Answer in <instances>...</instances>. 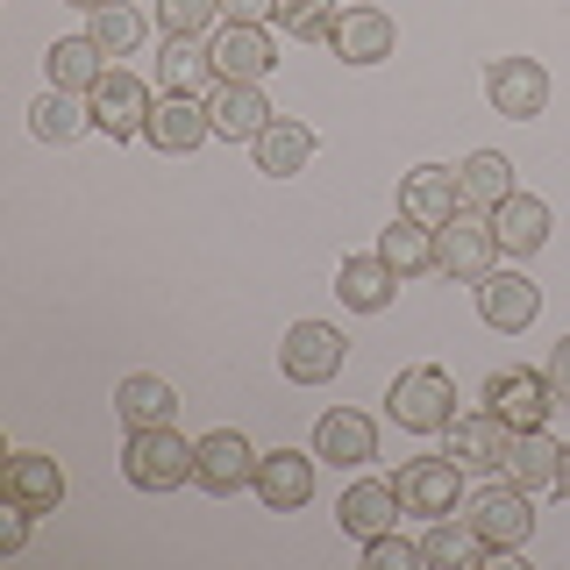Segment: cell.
I'll return each instance as SVG.
<instances>
[{
    "mask_svg": "<svg viewBox=\"0 0 570 570\" xmlns=\"http://www.w3.org/2000/svg\"><path fill=\"white\" fill-rule=\"evenodd\" d=\"M485 406L513 428V435H521V428H542L549 421L557 392H549L542 371H521V364H513V371H492V379H485Z\"/></svg>",
    "mask_w": 570,
    "mask_h": 570,
    "instance_id": "obj_10",
    "label": "cell"
},
{
    "mask_svg": "<svg viewBox=\"0 0 570 570\" xmlns=\"http://www.w3.org/2000/svg\"><path fill=\"white\" fill-rule=\"evenodd\" d=\"M86 36H94L107 58H129V50L142 43V14L129 8V0H115V8H94V14H86Z\"/></svg>",
    "mask_w": 570,
    "mask_h": 570,
    "instance_id": "obj_33",
    "label": "cell"
},
{
    "mask_svg": "<svg viewBox=\"0 0 570 570\" xmlns=\"http://www.w3.org/2000/svg\"><path fill=\"white\" fill-rule=\"evenodd\" d=\"M414 563H428V557H421V542H400V528L364 542V570H414Z\"/></svg>",
    "mask_w": 570,
    "mask_h": 570,
    "instance_id": "obj_36",
    "label": "cell"
},
{
    "mask_svg": "<svg viewBox=\"0 0 570 570\" xmlns=\"http://www.w3.org/2000/svg\"><path fill=\"white\" fill-rule=\"evenodd\" d=\"M463 521L492 542V557H513V549L534 534V492H521L513 478H507V485H485V492L471 499V513H463Z\"/></svg>",
    "mask_w": 570,
    "mask_h": 570,
    "instance_id": "obj_5",
    "label": "cell"
},
{
    "mask_svg": "<svg viewBox=\"0 0 570 570\" xmlns=\"http://www.w3.org/2000/svg\"><path fill=\"white\" fill-rule=\"evenodd\" d=\"M157 22L165 36H207L222 22V0H157Z\"/></svg>",
    "mask_w": 570,
    "mask_h": 570,
    "instance_id": "obj_35",
    "label": "cell"
},
{
    "mask_svg": "<svg viewBox=\"0 0 570 570\" xmlns=\"http://www.w3.org/2000/svg\"><path fill=\"white\" fill-rule=\"evenodd\" d=\"M499 264V236H492V214L463 207L456 222L435 228V272H450L456 285H478Z\"/></svg>",
    "mask_w": 570,
    "mask_h": 570,
    "instance_id": "obj_3",
    "label": "cell"
},
{
    "mask_svg": "<svg viewBox=\"0 0 570 570\" xmlns=\"http://www.w3.org/2000/svg\"><path fill=\"white\" fill-rule=\"evenodd\" d=\"M157 79H165V94L207 100L214 86H222V71H214V50L200 43V36H165V50H157Z\"/></svg>",
    "mask_w": 570,
    "mask_h": 570,
    "instance_id": "obj_20",
    "label": "cell"
},
{
    "mask_svg": "<svg viewBox=\"0 0 570 570\" xmlns=\"http://www.w3.org/2000/svg\"><path fill=\"white\" fill-rule=\"evenodd\" d=\"M400 214H414L421 228H442L463 214V186H456V165H414L400 178Z\"/></svg>",
    "mask_w": 570,
    "mask_h": 570,
    "instance_id": "obj_17",
    "label": "cell"
},
{
    "mask_svg": "<svg viewBox=\"0 0 570 570\" xmlns=\"http://www.w3.org/2000/svg\"><path fill=\"white\" fill-rule=\"evenodd\" d=\"M207 115H214V136H222V142H257V136L278 121V107L264 100V86L222 79V86L207 94Z\"/></svg>",
    "mask_w": 570,
    "mask_h": 570,
    "instance_id": "obj_11",
    "label": "cell"
},
{
    "mask_svg": "<svg viewBox=\"0 0 570 570\" xmlns=\"http://www.w3.org/2000/svg\"><path fill=\"white\" fill-rule=\"evenodd\" d=\"M222 22H249V29H272V22H278V0H222Z\"/></svg>",
    "mask_w": 570,
    "mask_h": 570,
    "instance_id": "obj_37",
    "label": "cell"
},
{
    "mask_svg": "<svg viewBox=\"0 0 570 570\" xmlns=\"http://www.w3.org/2000/svg\"><path fill=\"white\" fill-rule=\"evenodd\" d=\"M507 478L521 492H557V478H563V442H549L542 428H521L513 435V450H507Z\"/></svg>",
    "mask_w": 570,
    "mask_h": 570,
    "instance_id": "obj_24",
    "label": "cell"
},
{
    "mask_svg": "<svg viewBox=\"0 0 570 570\" xmlns=\"http://www.w3.org/2000/svg\"><path fill=\"white\" fill-rule=\"evenodd\" d=\"M485 94H492V107H499L507 121H534V115L549 107V71L534 65V58H492Z\"/></svg>",
    "mask_w": 570,
    "mask_h": 570,
    "instance_id": "obj_14",
    "label": "cell"
},
{
    "mask_svg": "<svg viewBox=\"0 0 570 570\" xmlns=\"http://www.w3.org/2000/svg\"><path fill=\"white\" fill-rule=\"evenodd\" d=\"M421 557L435 563V570H485V563H492V542H485L471 521H450V513H442V521L428 528Z\"/></svg>",
    "mask_w": 570,
    "mask_h": 570,
    "instance_id": "obj_28",
    "label": "cell"
},
{
    "mask_svg": "<svg viewBox=\"0 0 570 570\" xmlns=\"http://www.w3.org/2000/svg\"><path fill=\"white\" fill-rule=\"evenodd\" d=\"M257 450L236 435V428H214V435L193 442V485L214 492V499H236L243 485H257Z\"/></svg>",
    "mask_w": 570,
    "mask_h": 570,
    "instance_id": "obj_4",
    "label": "cell"
},
{
    "mask_svg": "<svg viewBox=\"0 0 570 570\" xmlns=\"http://www.w3.org/2000/svg\"><path fill=\"white\" fill-rule=\"evenodd\" d=\"M379 257H385L400 278H428V272H435V228H421L414 214H400V222L379 236Z\"/></svg>",
    "mask_w": 570,
    "mask_h": 570,
    "instance_id": "obj_31",
    "label": "cell"
},
{
    "mask_svg": "<svg viewBox=\"0 0 570 570\" xmlns=\"http://www.w3.org/2000/svg\"><path fill=\"white\" fill-rule=\"evenodd\" d=\"M249 150H257V171L264 178H293V171H307V157H314V129H307V121H293V115H278L272 129L249 142Z\"/></svg>",
    "mask_w": 570,
    "mask_h": 570,
    "instance_id": "obj_26",
    "label": "cell"
},
{
    "mask_svg": "<svg viewBox=\"0 0 570 570\" xmlns=\"http://www.w3.org/2000/svg\"><path fill=\"white\" fill-rule=\"evenodd\" d=\"M86 100H94V129H100V136H115V142L142 136V121H150V107H157V100H150V86H142L136 71H121V65H107V71H100V86H94Z\"/></svg>",
    "mask_w": 570,
    "mask_h": 570,
    "instance_id": "obj_7",
    "label": "cell"
},
{
    "mask_svg": "<svg viewBox=\"0 0 570 570\" xmlns=\"http://www.w3.org/2000/svg\"><path fill=\"white\" fill-rule=\"evenodd\" d=\"M557 492L570 499V442H563V478H557Z\"/></svg>",
    "mask_w": 570,
    "mask_h": 570,
    "instance_id": "obj_40",
    "label": "cell"
},
{
    "mask_svg": "<svg viewBox=\"0 0 570 570\" xmlns=\"http://www.w3.org/2000/svg\"><path fill=\"white\" fill-rule=\"evenodd\" d=\"M142 136H150L165 157H186V150H200V142L214 136V115H207V100L165 94V100L150 107V121H142Z\"/></svg>",
    "mask_w": 570,
    "mask_h": 570,
    "instance_id": "obj_18",
    "label": "cell"
},
{
    "mask_svg": "<svg viewBox=\"0 0 570 570\" xmlns=\"http://www.w3.org/2000/svg\"><path fill=\"white\" fill-rule=\"evenodd\" d=\"M385 414L406 428V435H442V428L456 421V385H450V371L442 364H414V371H400L385 392Z\"/></svg>",
    "mask_w": 570,
    "mask_h": 570,
    "instance_id": "obj_1",
    "label": "cell"
},
{
    "mask_svg": "<svg viewBox=\"0 0 570 570\" xmlns=\"http://www.w3.org/2000/svg\"><path fill=\"white\" fill-rule=\"evenodd\" d=\"M121 478H129L136 492H178V485H193V442L178 435V428H129Z\"/></svg>",
    "mask_w": 570,
    "mask_h": 570,
    "instance_id": "obj_2",
    "label": "cell"
},
{
    "mask_svg": "<svg viewBox=\"0 0 570 570\" xmlns=\"http://www.w3.org/2000/svg\"><path fill=\"white\" fill-rule=\"evenodd\" d=\"M335 14H343V0H278V22H285V36H299V43H328Z\"/></svg>",
    "mask_w": 570,
    "mask_h": 570,
    "instance_id": "obj_34",
    "label": "cell"
},
{
    "mask_svg": "<svg viewBox=\"0 0 570 570\" xmlns=\"http://www.w3.org/2000/svg\"><path fill=\"white\" fill-rule=\"evenodd\" d=\"M442 450H450L463 471H507V450H513V428L492 414V406H478V414H456L442 428Z\"/></svg>",
    "mask_w": 570,
    "mask_h": 570,
    "instance_id": "obj_9",
    "label": "cell"
},
{
    "mask_svg": "<svg viewBox=\"0 0 570 570\" xmlns=\"http://www.w3.org/2000/svg\"><path fill=\"white\" fill-rule=\"evenodd\" d=\"M343 356H350L343 328H328V321H293L285 343H278V371L293 385H328L335 371H343Z\"/></svg>",
    "mask_w": 570,
    "mask_h": 570,
    "instance_id": "obj_6",
    "label": "cell"
},
{
    "mask_svg": "<svg viewBox=\"0 0 570 570\" xmlns=\"http://www.w3.org/2000/svg\"><path fill=\"white\" fill-rule=\"evenodd\" d=\"M115 414L129 421V428H171L178 392H171L165 379H150V371H136V379H121V385H115Z\"/></svg>",
    "mask_w": 570,
    "mask_h": 570,
    "instance_id": "obj_29",
    "label": "cell"
},
{
    "mask_svg": "<svg viewBox=\"0 0 570 570\" xmlns=\"http://www.w3.org/2000/svg\"><path fill=\"white\" fill-rule=\"evenodd\" d=\"M314 456L335 463V471L371 463V456H379V428H371V414H356V406H328V414L314 421Z\"/></svg>",
    "mask_w": 570,
    "mask_h": 570,
    "instance_id": "obj_16",
    "label": "cell"
},
{
    "mask_svg": "<svg viewBox=\"0 0 570 570\" xmlns=\"http://www.w3.org/2000/svg\"><path fill=\"white\" fill-rule=\"evenodd\" d=\"M328 50L343 65H385L392 50H400V29H392L385 8H343L328 29Z\"/></svg>",
    "mask_w": 570,
    "mask_h": 570,
    "instance_id": "obj_13",
    "label": "cell"
},
{
    "mask_svg": "<svg viewBox=\"0 0 570 570\" xmlns=\"http://www.w3.org/2000/svg\"><path fill=\"white\" fill-rule=\"evenodd\" d=\"M456 186H463V207H478V214L507 207L513 193H521V186H513V165H507L499 150H471V157L456 165Z\"/></svg>",
    "mask_w": 570,
    "mask_h": 570,
    "instance_id": "obj_27",
    "label": "cell"
},
{
    "mask_svg": "<svg viewBox=\"0 0 570 570\" xmlns=\"http://www.w3.org/2000/svg\"><path fill=\"white\" fill-rule=\"evenodd\" d=\"M29 521H36V513H29V507H14V499H8V513H0V549H8V557H14V549L29 542Z\"/></svg>",
    "mask_w": 570,
    "mask_h": 570,
    "instance_id": "obj_38",
    "label": "cell"
},
{
    "mask_svg": "<svg viewBox=\"0 0 570 570\" xmlns=\"http://www.w3.org/2000/svg\"><path fill=\"white\" fill-rule=\"evenodd\" d=\"M257 499H264V513H299L314 499V456L272 450V456L257 463Z\"/></svg>",
    "mask_w": 570,
    "mask_h": 570,
    "instance_id": "obj_22",
    "label": "cell"
},
{
    "mask_svg": "<svg viewBox=\"0 0 570 570\" xmlns=\"http://www.w3.org/2000/svg\"><path fill=\"white\" fill-rule=\"evenodd\" d=\"M0 499H14V507H29V513H58L65 507V471H58V456H8V471H0Z\"/></svg>",
    "mask_w": 570,
    "mask_h": 570,
    "instance_id": "obj_19",
    "label": "cell"
},
{
    "mask_svg": "<svg viewBox=\"0 0 570 570\" xmlns=\"http://www.w3.org/2000/svg\"><path fill=\"white\" fill-rule=\"evenodd\" d=\"M492 236L507 257H534V249L549 243V200H534V193H513L507 207H492Z\"/></svg>",
    "mask_w": 570,
    "mask_h": 570,
    "instance_id": "obj_25",
    "label": "cell"
},
{
    "mask_svg": "<svg viewBox=\"0 0 570 570\" xmlns=\"http://www.w3.org/2000/svg\"><path fill=\"white\" fill-rule=\"evenodd\" d=\"M71 8H79V14H94V8H115V0H71Z\"/></svg>",
    "mask_w": 570,
    "mask_h": 570,
    "instance_id": "obj_41",
    "label": "cell"
},
{
    "mask_svg": "<svg viewBox=\"0 0 570 570\" xmlns=\"http://www.w3.org/2000/svg\"><path fill=\"white\" fill-rule=\"evenodd\" d=\"M207 50H214V71H222V79H243V86H264L272 65H278L272 29H249V22H222V36H214Z\"/></svg>",
    "mask_w": 570,
    "mask_h": 570,
    "instance_id": "obj_15",
    "label": "cell"
},
{
    "mask_svg": "<svg viewBox=\"0 0 570 570\" xmlns=\"http://www.w3.org/2000/svg\"><path fill=\"white\" fill-rule=\"evenodd\" d=\"M43 71H50V86H65V94H94L100 71H107V50L94 36H65V43H50Z\"/></svg>",
    "mask_w": 570,
    "mask_h": 570,
    "instance_id": "obj_30",
    "label": "cell"
},
{
    "mask_svg": "<svg viewBox=\"0 0 570 570\" xmlns=\"http://www.w3.org/2000/svg\"><path fill=\"white\" fill-rule=\"evenodd\" d=\"M400 485H385V478H364V485L343 492V507H335V521H343V534H356V542H371V534L400 528Z\"/></svg>",
    "mask_w": 570,
    "mask_h": 570,
    "instance_id": "obj_23",
    "label": "cell"
},
{
    "mask_svg": "<svg viewBox=\"0 0 570 570\" xmlns=\"http://www.w3.org/2000/svg\"><path fill=\"white\" fill-rule=\"evenodd\" d=\"M400 507L406 513H428V521H442V513H456V499H463V463L442 450V456H414L400 478Z\"/></svg>",
    "mask_w": 570,
    "mask_h": 570,
    "instance_id": "obj_8",
    "label": "cell"
},
{
    "mask_svg": "<svg viewBox=\"0 0 570 570\" xmlns=\"http://www.w3.org/2000/svg\"><path fill=\"white\" fill-rule=\"evenodd\" d=\"M29 129L43 136V142H71V136L94 129V100H86V94H65V86H50V94L29 107Z\"/></svg>",
    "mask_w": 570,
    "mask_h": 570,
    "instance_id": "obj_32",
    "label": "cell"
},
{
    "mask_svg": "<svg viewBox=\"0 0 570 570\" xmlns=\"http://www.w3.org/2000/svg\"><path fill=\"white\" fill-rule=\"evenodd\" d=\"M478 314H485V328H499V335H521L528 321L542 314V285L492 264V272L478 278Z\"/></svg>",
    "mask_w": 570,
    "mask_h": 570,
    "instance_id": "obj_12",
    "label": "cell"
},
{
    "mask_svg": "<svg viewBox=\"0 0 570 570\" xmlns=\"http://www.w3.org/2000/svg\"><path fill=\"white\" fill-rule=\"evenodd\" d=\"M400 272L371 249V257H343V272H335V293H343V307L350 314H385L392 299H400Z\"/></svg>",
    "mask_w": 570,
    "mask_h": 570,
    "instance_id": "obj_21",
    "label": "cell"
},
{
    "mask_svg": "<svg viewBox=\"0 0 570 570\" xmlns=\"http://www.w3.org/2000/svg\"><path fill=\"white\" fill-rule=\"evenodd\" d=\"M542 379H549V392H557V400H570V335L557 350H549V364H542Z\"/></svg>",
    "mask_w": 570,
    "mask_h": 570,
    "instance_id": "obj_39",
    "label": "cell"
}]
</instances>
